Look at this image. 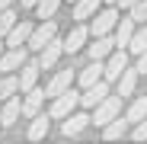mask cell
I'll return each mask as SVG.
<instances>
[{"label":"cell","instance_id":"cell-20","mask_svg":"<svg viewBox=\"0 0 147 144\" xmlns=\"http://www.w3.org/2000/svg\"><path fill=\"white\" fill-rule=\"evenodd\" d=\"M138 74H141V70L134 67V70H125V74L118 77V93H121V96H131V93H134V87H138Z\"/></svg>","mask_w":147,"mask_h":144},{"label":"cell","instance_id":"cell-26","mask_svg":"<svg viewBox=\"0 0 147 144\" xmlns=\"http://www.w3.org/2000/svg\"><path fill=\"white\" fill-rule=\"evenodd\" d=\"M58 7H61V0H38L35 13H38V19H51L58 13Z\"/></svg>","mask_w":147,"mask_h":144},{"label":"cell","instance_id":"cell-24","mask_svg":"<svg viewBox=\"0 0 147 144\" xmlns=\"http://www.w3.org/2000/svg\"><path fill=\"white\" fill-rule=\"evenodd\" d=\"M128 51H134V55L147 51V22H144L141 29H134V39H131V45H128Z\"/></svg>","mask_w":147,"mask_h":144},{"label":"cell","instance_id":"cell-6","mask_svg":"<svg viewBox=\"0 0 147 144\" xmlns=\"http://www.w3.org/2000/svg\"><path fill=\"white\" fill-rule=\"evenodd\" d=\"M115 26H118V13H115V10H102V13L93 16L90 32H93V35H109V32H115Z\"/></svg>","mask_w":147,"mask_h":144},{"label":"cell","instance_id":"cell-27","mask_svg":"<svg viewBox=\"0 0 147 144\" xmlns=\"http://www.w3.org/2000/svg\"><path fill=\"white\" fill-rule=\"evenodd\" d=\"M13 93H19V77H0V99H10Z\"/></svg>","mask_w":147,"mask_h":144},{"label":"cell","instance_id":"cell-12","mask_svg":"<svg viewBox=\"0 0 147 144\" xmlns=\"http://www.w3.org/2000/svg\"><path fill=\"white\" fill-rule=\"evenodd\" d=\"M70 80H74V74H70V70H58V74H55L51 80H48L45 93H48V96L55 99V96H61L64 90H70Z\"/></svg>","mask_w":147,"mask_h":144},{"label":"cell","instance_id":"cell-18","mask_svg":"<svg viewBox=\"0 0 147 144\" xmlns=\"http://www.w3.org/2000/svg\"><path fill=\"white\" fill-rule=\"evenodd\" d=\"M26 64V48H10V51L0 58V70H16Z\"/></svg>","mask_w":147,"mask_h":144},{"label":"cell","instance_id":"cell-35","mask_svg":"<svg viewBox=\"0 0 147 144\" xmlns=\"http://www.w3.org/2000/svg\"><path fill=\"white\" fill-rule=\"evenodd\" d=\"M0 42H3V39H0ZM0 51H3V45H0Z\"/></svg>","mask_w":147,"mask_h":144},{"label":"cell","instance_id":"cell-3","mask_svg":"<svg viewBox=\"0 0 147 144\" xmlns=\"http://www.w3.org/2000/svg\"><path fill=\"white\" fill-rule=\"evenodd\" d=\"M74 106H80V93L77 90H64L61 96H55V103H51V118H67L74 112Z\"/></svg>","mask_w":147,"mask_h":144},{"label":"cell","instance_id":"cell-8","mask_svg":"<svg viewBox=\"0 0 147 144\" xmlns=\"http://www.w3.org/2000/svg\"><path fill=\"white\" fill-rule=\"evenodd\" d=\"M67 51V48H64V42H58V39H51V42H48L45 48H42V58H38V64H42V70H48V67H55L58 64V58Z\"/></svg>","mask_w":147,"mask_h":144},{"label":"cell","instance_id":"cell-16","mask_svg":"<svg viewBox=\"0 0 147 144\" xmlns=\"http://www.w3.org/2000/svg\"><path fill=\"white\" fill-rule=\"evenodd\" d=\"M86 39H90V29H86V26H77V29H74V32L64 39V48H67V55H77L80 48L86 45Z\"/></svg>","mask_w":147,"mask_h":144},{"label":"cell","instance_id":"cell-9","mask_svg":"<svg viewBox=\"0 0 147 144\" xmlns=\"http://www.w3.org/2000/svg\"><path fill=\"white\" fill-rule=\"evenodd\" d=\"M93 122L90 115H83V112H70L67 118H64V125H61V131H64V138H77L86 125Z\"/></svg>","mask_w":147,"mask_h":144},{"label":"cell","instance_id":"cell-4","mask_svg":"<svg viewBox=\"0 0 147 144\" xmlns=\"http://www.w3.org/2000/svg\"><path fill=\"white\" fill-rule=\"evenodd\" d=\"M106 96H109V83H106V77H102L99 83H93V87H86V90L80 93V106H83V109H96Z\"/></svg>","mask_w":147,"mask_h":144},{"label":"cell","instance_id":"cell-13","mask_svg":"<svg viewBox=\"0 0 147 144\" xmlns=\"http://www.w3.org/2000/svg\"><path fill=\"white\" fill-rule=\"evenodd\" d=\"M38 70H42V64H22V67H19V90H22V93L35 90V83H38Z\"/></svg>","mask_w":147,"mask_h":144},{"label":"cell","instance_id":"cell-36","mask_svg":"<svg viewBox=\"0 0 147 144\" xmlns=\"http://www.w3.org/2000/svg\"><path fill=\"white\" fill-rule=\"evenodd\" d=\"M70 3H77V0H70Z\"/></svg>","mask_w":147,"mask_h":144},{"label":"cell","instance_id":"cell-2","mask_svg":"<svg viewBox=\"0 0 147 144\" xmlns=\"http://www.w3.org/2000/svg\"><path fill=\"white\" fill-rule=\"evenodd\" d=\"M51 39H58V26H55V19H42V26H35L32 35H29V48H32V51H42V48L51 42Z\"/></svg>","mask_w":147,"mask_h":144},{"label":"cell","instance_id":"cell-19","mask_svg":"<svg viewBox=\"0 0 147 144\" xmlns=\"http://www.w3.org/2000/svg\"><path fill=\"white\" fill-rule=\"evenodd\" d=\"M99 3L102 0H77V3H74V19H93Z\"/></svg>","mask_w":147,"mask_h":144},{"label":"cell","instance_id":"cell-25","mask_svg":"<svg viewBox=\"0 0 147 144\" xmlns=\"http://www.w3.org/2000/svg\"><path fill=\"white\" fill-rule=\"evenodd\" d=\"M16 22H19V19H16V13H13V10H0V39H7V35H10V29L16 26Z\"/></svg>","mask_w":147,"mask_h":144},{"label":"cell","instance_id":"cell-32","mask_svg":"<svg viewBox=\"0 0 147 144\" xmlns=\"http://www.w3.org/2000/svg\"><path fill=\"white\" fill-rule=\"evenodd\" d=\"M22 7H38V0H19Z\"/></svg>","mask_w":147,"mask_h":144},{"label":"cell","instance_id":"cell-10","mask_svg":"<svg viewBox=\"0 0 147 144\" xmlns=\"http://www.w3.org/2000/svg\"><path fill=\"white\" fill-rule=\"evenodd\" d=\"M45 99H48V93H45V90H38V87H35V90H29V93H26V99H22V115L35 118V115H38V109L45 106Z\"/></svg>","mask_w":147,"mask_h":144},{"label":"cell","instance_id":"cell-7","mask_svg":"<svg viewBox=\"0 0 147 144\" xmlns=\"http://www.w3.org/2000/svg\"><path fill=\"white\" fill-rule=\"evenodd\" d=\"M118 48V42H115V35L109 32V35H96V42L90 45V58L93 61H102V58H109L112 51Z\"/></svg>","mask_w":147,"mask_h":144},{"label":"cell","instance_id":"cell-5","mask_svg":"<svg viewBox=\"0 0 147 144\" xmlns=\"http://www.w3.org/2000/svg\"><path fill=\"white\" fill-rule=\"evenodd\" d=\"M125 70H128V55H125V48H115L106 58V80H118Z\"/></svg>","mask_w":147,"mask_h":144},{"label":"cell","instance_id":"cell-34","mask_svg":"<svg viewBox=\"0 0 147 144\" xmlns=\"http://www.w3.org/2000/svg\"><path fill=\"white\" fill-rule=\"evenodd\" d=\"M106 3H118V0H106Z\"/></svg>","mask_w":147,"mask_h":144},{"label":"cell","instance_id":"cell-14","mask_svg":"<svg viewBox=\"0 0 147 144\" xmlns=\"http://www.w3.org/2000/svg\"><path fill=\"white\" fill-rule=\"evenodd\" d=\"M29 35H32V26H29V22H16L3 42H7L10 48H19V45H29Z\"/></svg>","mask_w":147,"mask_h":144},{"label":"cell","instance_id":"cell-11","mask_svg":"<svg viewBox=\"0 0 147 144\" xmlns=\"http://www.w3.org/2000/svg\"><path fill=\"white\" fill-rule=\"evenodd\" d=\"M106 77V64L102 61H93V64H86L83 70H80V87L86 90V87H93V83H99Z\"/></svg>","mask_w":147,"mask_h":144},{"label":"cell","instance_id":"cell-30","mask_svg":"<svg viewBox=\"0 0 147 144\" xmlns=\"http://www.w3.org/2000/svg\"><path fill=\"white\" fill-rule=\"evenodd\" d=\"M138 70H141V74H147V51L138 55Z\"/></svg>","mask_w":147,"mask_h":144},{"label":"cell","instance_id":"cell-15","mask_svg":"<svg viewBox=\"0 0 147 144\" xmlns=\"http://www.w3.org/2000/svg\"><path fill=\"white\" fill-rule=\"evenodd\" d=\"M19 112H22V103H19V96L13 93L10 99H3V112H0V122H3V128H10V125L16 122Z\"/></svg>","mask_w":147,"mask_h":144},{"label":"cell","instance_id":"cell-33","mask_svg":"<svg viewBox=\"0 0 147 144\" xmlns=\"http://www.w3.org/2000/svg\"><path fill=\"white\" fill-rule=\"evenodd\" d=\"M13 7V0H0V10H10Z\"/></svg>","mask_w":147,"mask_h":144},{"label":"cell","instance_id":"cell-31","mask_svg":"<svg viewBox=\"0 0 147 144\" xmlns=\"http://www.w3.org/2000/svg\"><path fill=\"white\" fill-rule=\"evenodd\" d=\"M118 3H121V7H125V10H131V7L138 3V0H118Z\"/></svg>","mask_w":147,"mask_h":144},{"label":"cell","instance_id":"cell-21","mask_svg":"<svg viewBox=\"0 0 147 144\" xmlns=\"http://www.w3.org/2000/svg\"><path fill=\"white\" fill-rule=\"evenodd\" d=\"M48 118H51V112H48V115H35V118H32V125H29V138H32V141H38V138L48 135Z\"/></svg>","mask_w":147,"mask_h":144},{"label":"cell","instance_id":"cell-23","mask_svg":"<svg viewBox=\"0 0 147 144\" xmlns=\"http://www.w3.org/2000/svg\"><path fill=\"white\" fill-rule=\"evenodd\" d=\"M125 125H128V118H112V122L102 128V138H106V141H115V138H121V135H125Z\"/></svg>","mask_w":147,"mask_h":144},{"label":"cell","instance_id":"cell-22","mask_svg":"<svg viewBox=\"0 0 147 144\" xmlns=\"http://www.w3.org/2000/svg\"><path fill=\"white\" fill-rule=\"evenodd\" d=\"M128 122H141V118H147V96H138V99L131 103V109L125 112Z\"/></svg>","mask_w":147,"mask_h":144},{"label":"cell","instance_id":"cell-28","mask_svg":"<svg viewBox=\"0 0 147 144\" xmlns=\"http://www.w3.org/2000/svg\"><path fill=\"white\" fill-rule=\"evenodd\" d=\"M131 19L134 22H147V0H138L131 7Z\"/></svg>","mask_w":147,"mask_h":144},{"label":"cell","instance_id":"cell-29","mask_svg":"<svg viewBox=\"0 0 147 144\" xmlns=\"http://www.w3.org/2000/svg\"><path fill=\"white\" fill-rule=\"evenodd\" d=\"M134 138H138V141H144V138H147V118H141V122H138V128H134Z\"/></svg>","mask_w":147,"mask_h":144},{"label":"cell","instance_id":"cell-37","mask_svg":"<svg viewBox=\"0 0 147 144\" xmlns=\"http://www.w3.org/2000/svg\"><path fill=\"white\" fill-rule=\"evenodd\" d=\"M0 125H3V122H0Z\"/></svg>","mask_w":147,"mask_h":144},{"label":"cell","instance_id":"cell-1","mask_svg":"<svg viewBox=\"0 0 147 144\" xmlns=\"http://www.w3.org/2000/svg\"><path fill=\"white\" fill-rule=\"evenodd\" d=\"M121 99H125L121 93H118V96H106V99H102L99 106H96V109H93V122L106 128V125L112 122V118H118V112H121Z\"/></svg>","mask_w":147,"mask_h":144},{"label":"cell","instance_id":"cell-17","mask_svg":"<svg viewBox=\"0 0 147 144\" xmlns=\"http://www.w3.org/2000/svg\"><path fill=\"white\" fill-rule=\"evenodd\" d=\"M131 39H134V19H131V16H128V19H118V26H115V42H118V48H128Z\"/></svg>","mask_w":147,"mask_h":144}]
</instances>
